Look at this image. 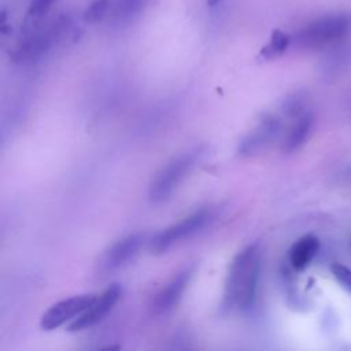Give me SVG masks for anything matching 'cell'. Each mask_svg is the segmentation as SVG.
Returning a JSON list of instances; mask_svg holds the SVG:
<instances>
[{"label":"cell","instance_id":"obj_12","mask_svg":"<svg viewBox=\"0 0 351 351\" xmlns=\"http://www.w3.org/2000/svg\"><path fill=\"white\" fill-rule=\"evenodd\" d=\"M344 40L336 43L325 59L324 73L329 78H336L351 67V41Z\"/></svg>","mask_w":351,"mask_h":351},{"label":"cell","instance_id":"obj_1","mask_svg":"<svg viewBox=\"0 0 351 351\" xmlns=\"http://www.w3.org/2000/svg\"><path fill=\"white\" fill-rule=\"evenodd\" d=\"M261 254L258 244L243 248L232 261L225 282L223 303L232 310H244L254 302Z\"/></svg>","mask_w":351,"mask_h":351},{"label":"cell","instance_id":"obj_15","mask_svg":"<svg viewBox=\"0 0 351 351\" xmlns=\"http://www.w3.org/2000/svg\"><path fill=\"white\" fill-rule=\"evenodd\" d=\"M110 0H95L84 12V21L88 23H96L101 21L110 10Z\"/></svg>","mask_w":351,"mask_h":351},{"label":"cell","instance_id":"obj_10","mask_svg":"<svg viewBox=\"0 0 351 351\" xmlns=\"http://www.w3.org/2000/svg\"><path fill=\"white\" fill-rule=\"evenodd\" d=\"M191 277V270H184L174 276L155 296L152 308L155 314H167L171 311L180 302L188 281Z\"/></svg>","mask_w":351,"mask_h":351},{"label":"cell","instance_id":"obj_18","mask_svg":"<svg viewBox=\"0 0 351 351\" xmlns=\"http://www.w3.org/2000/svg\"><path fill=\"white\" fill-rule=\"evenodd\" d=\"M143 4H144V0H121L118 12H121L123 15H130V14L133 15L137 11H140Z\"/></svg>","mask_w":351,"mask_h":351},{"label":"cell","instance_id":"obj_6","mask_svg":"<svg viewBox=\"0 0 351 351\" xmlns=\"http://www.w3.org/2000/svg\"><path fill=\"white\" fill-rule=\"evenodd\" d=\"M121 292L122 291L117 284L108 287L100 296L95 299V302L82 314L73 319V322L69 325V330H82L100 322L117 304L118 299L121 298Z\"/></svg>","mask_w":351,"mask_h":351},{"label":"cell","instance_id":"obj_11","mask_svg":"<svg viewBox=\"0 0 351 351\" xmlns=\"http://www.w3.org/2000/svg\"><path fill=\"white\" fill-rule=\"evenodd\" d=\"M314 126V117L311 112H304L295 118L292 126L288 129L284 141L282 149L285 152H293L299 149L310 137Z\"/></svg>","mask_w":351,"mask_h":351},{"label":"cell","instance_id":"obj_9","mask_svg":"<svg viewBox=\"0 0 351 351\" xmlns=\"http://www.w3.org/2000/svg\"><path fill=\"white\" fill-rule=\"evenodd\" d=\"M143 244L141 234L128 236L112 244L101 258V269L106 271L117 270L132 261Z\"/></svg>","mask_w":351,"mask_h":351},{"label":"cell","instance_id":"obj_16","mask_svg":"<svg viewBox=\"0 0 351 351\" xmlns=\"http://www.w3.org/2000/svg\"><path fill=\"white\" fill-rule=\"evenodd\" d=\"M330 271L336 281L348 292H351V269L341 263H333L330 266Z\"/></svg>","mask_w":351,"mask_h":351},{"label":"cell","instance_id":"obj_7","mask_svg":"<svg viewBox=\"0 0 351 351\" xmlns=\"http://www.w3.org/2000/svg\"><path fill=\"white\" fill-rule=\"evenodd\" d=\"M66 27L63 23V19H58L56 22L47 26V29L38 30L27 37H25L23 41L18 44L15 48V58L18 60H32L43 55L55 41L58 36H60L62 30Z\"/></svg>","mask_w":351,"mask_h":351},{"label":"cell","instance_id":"obj_8","mask_svg":"<svg viewBox=\"0 0 351 351\" xmlns=\"http://www.w3.org/2000/svg\"><path fill=\"white\" fill-rule=\"evenodd\" d=\"M281 130V122L274 115L263 117L256 126L244 137L240 143L239 152L241 155H254L262 149H265L278 134Z\"/></svg>","mask_w":351,"mask_h":351},{"label":"cell","instance_id":"obj_14","mask_svg":"<svg viewBox=\"0 0 351 351\" xmlns=\"http://www.w3.org/2000/svg\"><path fill=\"white\" fill-rule=\"evenodd\" d=\"M289 43H291V37L287 33H284L281 30H276L271 34V38H270L269 44L262 49V55L265 58L280 56L281 53L285 52Z\"/></svg>","mask_w":351,"mask_h":351},{"label":"cell","instance_id":"obj_17","mask_svg":"<svg viewBox=\"0 0 351 351\" xmlns=\"http://www.w3.org/2000/svg\"><path fill=\"white\" fill-rule=\"evenodd\" d=\"M53 3L55 0H32L27 14L30 18H41L52 8Z\"/></svg>","mask_w":351,"mask_h":351},{"label":"cell","instance_id":"obj_2","mask_svg":"<svg viewBox=\"0 0 351 351\" xmlns=\"http://www.w3.org/2000/svg\"><path fill=\"white\" fill-rule=\"evenodd\" d=\"M351 32V14L336 12L319 16L304 25L296 34V41L304 48L335 45L347 38Z\"/></svg>","mask_w":351,"mask_h":351},{"label":"cell","instance_id":"obj_13","mask_svg":"<svg viewBox=\"0 0 351 351\" xmlns=\"http://www.w3.org/2000/svg\"><path fill=\"white\" fill-rule=\"evenodd\" d=\"M319 250V240L314 234L302 236L289 250V263L295 270L306 269Z\"/></svg>","mask_w":351,"mask_h":351},{"label":"cell","instance_id":"obj_19","mask_svg":"<svg viewBox=\"0 0 351 351\" xmlns=\"http://www.w3.org/2000/svg\"><path fill=\"white\" fill-rule=\"evenodd\" d=\"M221 1H222V0H207V4L213 7V5H217V4L221 3Z\"/></svg>","mask_w":351,"mask_h":351},{"label":"cell","instance_id":"obj_4","mask_svg":"<svg viewBox=\"0 0 351 351\" xmlns=\"http://www.w3.org/2000/svg\"><path fill=\"white\" fill-rule=\"evenodd\" d=\"M208 218H210V214L206 210H200L178 221L177 223L167 226L166 229L160 230L152 237V240L149 241L151 251L155 254H162L167 251L181 240L196 234L200 229L204 228Z\"/></svg>","mask_w":351,"mask_h":351},{"label":"cell","instance_id":"obj_5","mask_svg":"<svg viewBox=\"0 0 351 351\" xmlns=\"http://www.w3.org/2000/svg\"><path fill=\"white\" fill-rule=\"evenodd\" d=\"M93 293H84L66 298L52 304L40 318V326L43 330H53L63 324L75 319L82 314L96 299Z\"/></svg>","mask_w":351,"mask_h":351},{"label":"cell","instance_id":"obj_3","mask_svg":"<svg viewBox=\"0 0 351 351\" xmlns=\"http://www.w3.org/2000/svg\"><path fill=\"white\" fill-rule=\"evenodd\" d=\"M196 152H185L170 159L152 178L148 189L149 200L160 203L166 200L192 169Z\"/></svg>","mask_w":351,"mask_h":351}]
</instances>
